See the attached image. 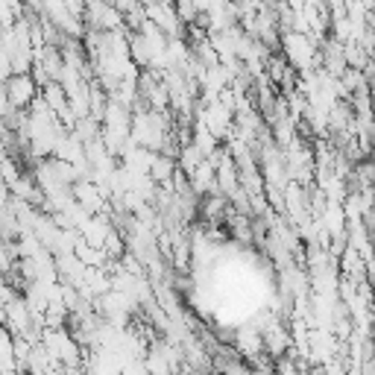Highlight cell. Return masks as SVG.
<instances>
[{
	"label": "cell",
	"mask_w": 375,
	"mask_h": 375,
	"mask_svg": "<svg viewBox=\"0 0 375 375\" xmlns=\"http://www.w3.org/2000/svg\"><path fill=\"white\" fill-rule=\"evenodd\" d=\"M6 91H9V103L24 109V106L33 103V97H35V82L26 77V71H18L15 77H9Z\"/></svg>",
	"instance_id": "cell-1"
}]
</instances>
